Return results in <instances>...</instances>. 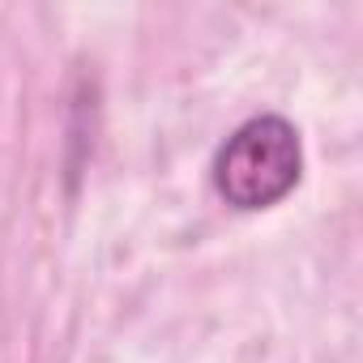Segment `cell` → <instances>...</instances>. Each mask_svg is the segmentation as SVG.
Instances as JSON below:
<instances>
[{"label": "cell", "mask_w": 363, "mask_h": 363, "mask_svg": "<svg viewBox=\"0 0 363 363\" xmlns=\"http://www.w3.org/2000/svg\"><path fill=\"white\" fill-rule=\"evenodd\" d=\"M303 175V145L286 116L244 120L214 154V189L231 210H269Z\"/></svg>", "instance_id": "1"}]
</instances>
